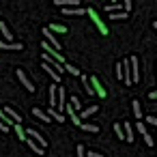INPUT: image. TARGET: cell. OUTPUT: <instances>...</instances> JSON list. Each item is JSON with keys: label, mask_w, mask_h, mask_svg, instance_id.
Listing matches in <instances>:
<instances>
[{"label": "cell", "mask_w": 157, "mask_h": 157, "mask_svg": "<svg viewBox=\"0 0 157 157\" xmlns=\"http://www.w3.org/2000/svg\"><path fill=\"white\" fill-rule=\"evenodd\" d=\"M129 71H131V84L140 82V63H138L136 56L129 58Z\"/></svg>", "instance_id": "6da1fadb"}, {"label": "cell", "mask_w": 157, "mask_h": 157, "mask_svg": "<svg viewBox=\"0 0 157 157\" xmlns=\"http://www.w3.org/2000/svg\"><path fill=\"white\" fill-rule=\"evenodd\" d=\"M125 17H129L125 11H116V13H110V20H125Z\"/></svg>", "instance_id": "484cf974"}, {"label": "cell", "mask_w": 157, "mask_h": 157, "mask_svg": "<svg viewBox=\"0 0 157 157\" xmlns=\"http://www.w3.org/2000/svg\"><path fill=\"white\" fill-rule=\"evenodd\" d=\"M54 5L60 9H75L80 7V0H54Z\"/></svg>", "instance_id": "8992f818"}, {"label": "cell", "mask_w": 157, "mask_h": 157, "mask_svg": "<svg viewBox=\"0 0 157 157\" xmlns=\"http://www.w3.org/2000/svg\"><path fill=\"white\" fill-rule=\"evenodd\" d=\"M24 133H26V136H30V140H33V138H37L35 142H37V144H39L41 148H45V146H48V142H45V138H41V133H39V131H35V129H26Z\"/></svg>", "instance_id": "5b68a950"}, {"label": "cell", "mask_w": 157, "mask_h": 157, "mask_svg": "<svg viewBox=\"0 0 157 157\" xmlns=\"http://www.w3.org/2000/svg\"><path fill=\"white\" fill-rule=\"evenodd\" d=\"M13 129H15V133H17V138H20V140H26V133H24L22 125H13Z\"/></svg>", "instance_id": "4316f807"}, {"label": "cell", "mask_w": 157, "mask_h": 157, "mask_svg": "<svg viewBox=\"0 0 157 157\" xmlns=\"http://www.w3.org/2000/svg\"><path fill=\"white\" fill-rule=\"evenodd\" d=\"M80 127H82L84 131H90V133H97V131H99V127H97V125H88V123H82Z\"/></svg>", "instance_id": "cb8c5ba5"}, {"label": "cell", "mask_w": 157, "mask_h": 157, "mask_svg": "<svg viewBox=\"0 0 157 157\" xmlns=\"http://www.w3.org/2000/svg\"><path fill=\"white\" fill-rule=\"evenodd\" d=\"M63 69H65L67 73H71V75H80V69H78V67H73V65H69V63H65V65H63Z\"/></svg>", "instance_id": "7402d4cb"}, {"label": "cell", "mask_w": 157, "mask_h": 157, "mask_svg": "<svg viewBox=\"0 0 157 157\" xmlns=\"http://www.w3.org/2000/svg\"><path fill=\"white\" fill-rule=\"evenodd\" d=\"M41 69H45V73H48V75H52V78H54V82H60V75H58V73H56L52 67H48V65H41Z\"/></svg>", "instance_id": "44dd1931"}, {"label": "cell", "mask_w": 157, "mask_h": 157, "mask_svg": "<svg viewBox=\"0 0 157 157\" xmlns=\"http://www.w3.org/2000/svg\"><path fill=\"white\" fill-rule=\"evenodd\" d=\"M86 13H88V15H90V20H93V22L97 24V28L101 30V35H108V28H105V24L101 22V17L97 15V11H95L93 7H88V9H86Z\"/></svg>", "instance_id": "7a4b0ae2"}, {"label": "cell", "mask_w": 157, "mask_h": 157, "mask_svg": "<svg viewBox=\"0 0 157 157\" xmlns=\"http://www.w3.org/2000/svg\"><path fill=\"white\" fill-rule=\"evenodd\" d=\"M136 131H138L140 136H146V133H148V131H146V125H144L142 121H138V123H136Z\"/></svg>", "instance_id": "d4e9b609"}, {"label": "cell", "mask_w": 157, "mask_h": 157, "mask_svg": "<svg viewBox=\"0 0 157 157\" xmlns=\"http://www.w3.org/2000/svg\"><path fill=\"white\" fill-rule=\"evenodd\" d=\"M17 78H20V82L26 86V90H30V93H35V90H37V88H35V84L30 82V78L24 73V69H17Z\"/></svg>", "instance_id": "277c9868"}, {"label": "cell", "mask_w": 157, "mask_h": 157, "mask_svg": "<svg viewBox=\"0 0 157 157\" xmlns=\"http://www.w3.org/2000/svg\"><path fill=\"white\" fill-rule=\"evenodd\" d=\"M0 129H2V131H9V127H7V125H2V123H0Z\"/></svg>", "instance_id": "836d02e7"}, {"label": "cell", "mask_w": 157, "mask_h": 157, "mask_svg": "<svg viewBox=\"0 0 157 157\" xmlns=\"http://www.w3.org/2000/svg\"><path fill=\"white\" fill-rule=\"evenodd\" d=\"M142 138H144V142H146L148 146H153V144H155V140H153V136H151V133H146V136H142Z\"/></svg>", "instance_id": "f1b7e54d"}, {"label": "cell", "mask_w": 157, "mask_h": 157, "mask_svg": "<svg viewBox=\"0 0 157 157\" xmlns=\"http://www.w3.org/2000/svg\"><path fill=\"white\" fill-rule=\"evenodd\" d=\"M33 114H35L39 121H43V123H50V116L45 114V110H41V108H33Z\"/></svg>", "instance_id": "2e32d148"}, {"label": "cell", "mask_w": 157, "mask_h": 157, "mask_svg": "<svg viewBox=\"0 0 157 157\" xmlns=\"http://www.w3.org/2000/svg\"><path fill=\"white\" fill-rule=\"evenodd\" d=\"M90 84H93V86H90V88H93V95L105 97V88H103V86L99 84V80H97V78H90Z\"/></svg>", "instance_id": "9c48e42d"}, {"label": "cell", "mask_w": 157, "mask_h": 157, "mask_svg": "<svg viewBox=\"0 0 157 157\" xmlns=\"http://www.w3.org/2000/svg\"><path fill=\"white\" fill-rule=\"evenodd\" d=\"M116 78L123 80V67H121V63H116Z\"/></svg>", "instance_id": "4dcf8cb0"}, {"label": "cell", "mask_w": 157, "mask_h": 157, "mask_svg": "<svg viewBox=\"0 0 157 157\" xmlns=\"http://www.w3.org/2000/svg\"><path fill=\"white\" fill-rule=\"evenodd\" d=\"M86 13V9H82V7H75V9H63V15H73V17H80V15H84Z\"/></svg>", "instance_id": "7c38bea8"}, {"label": "cell", "mask_w": 157, "mask_h": 157, "mask_svg": "<svg viewBox=\"0 0 157 157\" xmlns=\"http://www.w3.org/2000/svg\"><path fill=\"white\" fill-rule=\"evenodd\" d=\"M43 37H45V43H48V45H52L56 52H60V50H63V45L58 43V39H56V37H54L48 28H43Z\"/></svg>", "instance_id": "3957f363"}, {"label": "cell", "mask_w": 157, "mask_h": 157, "mask_svg": "<svg viewBox=\"0 0 157 157\" xmlns=\"http://www.w3.org/2000/svg\"><path fill=\"white\" fill-rule=\"evenodd\" d=\"M0 50H7V52H9V50H20V52H22L24 45H22V43H5V41H0Z\"/></svg>", "instance_id": "9a60e30c"}, {"label": "cell", "mask_w": 157, "mask_h": 157, "mask_svg": "<svg viewBox=\"0 0 157 157\" xmlns=\"http://www.w3.org/2000/svg\"><path fill=\"white\" fill-rule=\"evenodd\" d=\"M121 129H123L125 142H133V140H136V138H133V127H131V125H129L127 121H123V127H121Z\"/></svg>", "instance_id": "ba28073f"}, {"label": "cell", "mask_w": 157, "mask_h": 157, "mask_svg": "<svg viewBox=\"0 0 157 157\" xmlns=\"http://www.w3.org/2000/svg\"><path fill=\"white\" fill-rule=\"evenodd\" d=\"M69 108H71V110H73V112H75V110H80V108H82V103H80V99H78V97H75V95H71V103H69Z\"/></svg>", "instance_id": "603a6c76"}, {"label": "cell", "mask_w": 157, "mask_h": 157, "mask_svg": "<svg viewBox=\"0 0 157 157\" xmlns=\"http://www.w3.org/2000/svg\"><path fill=\"white\" fill-rule=\"evenodd\" d=\"M131 108H133V116H136L138 121H142V108H140V101H138V99L131 101Z\"/></svg>", "instance_id": "e0dca14e"}, {"label": "cell", "mask_w": 157, "mask_h": 157, "mask_svg": "<svg viewBox=\"0 0 157 157\" xmlns=\"http://www.w3.org/2000/svg\"><path fill=\"white\" fill-rule=\"evenodd\" d=\"M26 142H28V146H30V148H33V151H35L37 155H45V148H41V146H39V144H37L35 140H30V138H26Z\"/></svg>", "instance_id": "ac0fdd59"}, {"label": "cell", "mask_w": 157, "mask_h": 157, "mask_svg": "<svg viewBox=\"0 0 157 157\" xmlns=\"http://www.w3.org/2000/svg\"><path fill=\"white\" fill-rule=\"evenodd\" d=\"M86 155H88V157H105V155H101V153H97V151H88Z\"/></svg>", "instance_id": "d6a6232c"}, {"label": "cell", "mask_w": 157, "mask_h": 157, "mask_svg": "<svg viewBox=\"0 0 157 157\" xmlns=\"http://www.w3.org/2000/svg\"><path fill=\"white\" fill-rule=\"evenodd\" d=\"M56 90H58V86H50V108H54L56 110Z\"/></svg>", "instance_id": "d6986e66"}, {"label": "cell", "mask_w": 157, "mask_h": 157, "mask_svg": "<svg viewBox=\"0 0 157 157\" xmlns=\"http://www.w3.org/2000/svg\"><path fill=\"white\" fill-rule=\"evenodd\" d=\"M45 114H48V116H50V121H52V118H54V121H56V123H65V114H58V112H56V110H54V108H48V112H45Z\"/></svg>", "instance_id": "4fadbf2b"}, {"label": "cell", "mask_w": 157, "mask_h": 157, "mask_svg": "<svg viewBox=\"0 0 157 157\" xmlns=\"http://www.w3.org/2000/svg\"><path fill=\"white\" fill-rule=\"evenodd\" d=\"M114 133H116V138H121V140H125V136H123V129H121V125H118V123L114 125Z\"/></svg>", "instance_id": "83f0119b"}, {"label": "cell", "mask_w": 157, "mask_h": 157, "mask_svg": "<svg viewBox=\"0 0 157 157\" xmlns=\"http://www.w3.org/2000/svg\"><path fill=\"white\" fill-rule=\"evenodd\" d=\"M0 35H2V41H5V43H11L13 35H11V30H9V26H7L5 22H0Z\"/></svg>", "instance_id": "30bf717a"}, {"label": "cell", "mask_w": 157, "mask_h": 157, "mask_svg": "<svg viewBox=\"0 0 157 157\" xmlns=\"http://www.w3.org/2000/svg\"><path fill=\"white\" fill-rule=\"evenodd\" d=\"M2 112H5V114H7V116H9V118H11V121H13L15 125H20V123H22V116H20V114H17V112H15L13 108H5Z\"/></svg>", "instance_id": "8fae6325"}, {"label": "cell", "mask_w": 157, "mask_h": 157, "mask_svg": "<svg viewBox=\"0 0 157 157\" xmlns=\"http://www.w3.org/2000/svg\"><path fill=\"white\" fill-rule=\"evenodd\" d=\"M75 151H78V157H86V148H84L82 144H78V148H75Z\"/></svg>", "instance_id": "f546056e"}, {"label": "cell", "mask_w": 157, "mask_h": 157, "mask_svg": "<svg viewBox=\"0 0 157 157\" xmlns=\"http://www.w3.org/2000/svg\"><path fill=\"white\" fill-rule=\"evenodd\" d=\"M123 67V80H125V86H131V71H129V58L121 63Z\"/></svg>", "instance_id": "52a82bcc"}, {"label": "cell", "mask_w": 157, "mask_h": 157, "mask_svg": "<svg viewBox=\"0 0 157 157\" xmlns=\"http://www.w3.org/2000/svg\"><path fill=\"white\" fill-rule=\"evenodd\" d=\"M97 110H99V105H88V108H84V110L80 112V116H78V118H80V121H82V118H88V116H90V114H95Z\"/></svg>", "instance_id": "5bb4252c"}, {"label": "cell", "mask_w": 157, "mask_h": 157, "mask_svg": "<svg viewBox=\"0 0 157 157\" xmlns=\"http://www.w3.org/2000/svg\"><path fill=\"white\" fill-rule=\"evenodd\" d=\"M48 30H50V33H60V35H65V33H67V26H63V24H52Z\"/></svg>", "instance_id": "ffe728a7"}, {"label": "cell", "mask_w": 157, "mask_h": 157, "mask_svg": "<svg viewBox=\"0 0 157 157\" xmlns=\"http://www.w3.org/2000/svg\"><path fill=\"white\" fill-rule=\"evenodd\" d=\"M144 121H146V123H148V125H157V118H155V116H146V118H144Z\"/></svg>", "instance_id": "1f68e13d"}]
</instances>
